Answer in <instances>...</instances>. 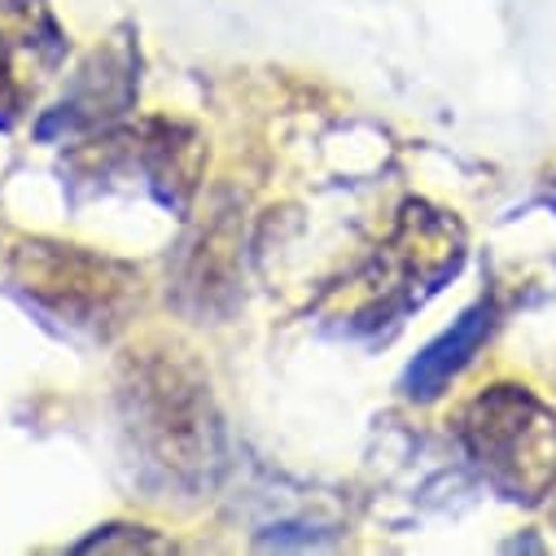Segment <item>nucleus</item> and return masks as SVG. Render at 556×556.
<instances>
[{
    "instance_id": "nucleus-1",
    "label": "nucleus",
    "mask_w": 556,
    "mask_h": 556,
    "mask_svg": "<svg viewBox=\"0 0 556 556\" xmlns=\"http://www.w3.org/2000/svg\"><path fill=\"white\" fill-rule=\"evenodd\" d=\"M482 421L473 426V447L482 465H491L500 478L508 469H530L543 486L547 460H552V421L526 399V394H495L478 403Z\"/></svg>"
},
{
    "instance_id": "nucleus-2",
    "label": "nucleus",
    "mask_w": 556,
    "mask_h": 556,
    "mask_svg": "<svg viewBox=\"0 0 556 556\" xmlns=\"http://www.w3.org/2000/svg\"><path fill=\"white\" fill-rule=\"evenodd\" d=\"M486 329H491V307H486V303L473 307V312H465L452 333H443L434 346H426V355L412 364V372H407V394H421V399L439 394V390L452 381V372L482 346Z\"/></svg>"
}]
</instances>
